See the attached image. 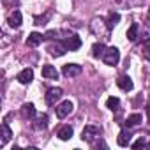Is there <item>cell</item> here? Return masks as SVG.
I'll list each match as a JSON object with an SVG mask.
<instances>
[{"label":"cell","mask_w":150,"mask_h":150,"mask_svg":"<svg viewBox=\"0 0 150 150\" xmlns=\"http://www.w3.org/2000/svg\"><path fill=\"white\" fill-rule=\"evenodd\" d=\"M41 42H42V35H41L39 32H32V34L28 35V39H27V44H28V46H32V48L39 46Z\"/></svg>","instance_id":"cell-13"},{"label":"cell","mask_w":150,"mask_h":150,"mask_svg":"<svg viewBox=\"0 0 150 150\" xmlns=\"http://www.w3.org/2000/svg\"><path fill=\"white\" fill-rule=\"evenodd\" d=\"M21 115H23L25 118H34V117H35V106H34L32 103L23 104V108H21Z\"/></svg>","instance_id":"cell-14"},{"label":"cell","mask_w":150,"mask_h":150,"mask_svg":"<svg viewBox=\"0 0 150 150\" xmlns=\"http://www.w3.org/2000/svg\"><path fill=\"white\" fill-rule=\"evenodd\" d=\"M57 136L62 139V141H67L71 136H72V127L71 125H62L60 129H58V132H57Z\"/></svg>","instance_id":"cell-12"},{"label":"cell","mask_w":150,"mask_h":150,"mask_svg":"<svg viewBox=\"0 0 150 150\" xmlns=\"http://www.w3.org/2000/svg\"><path fill=\"white\" fill-rule=\"evenodd\" d=\"M104 51H106V48H104L103 42H96V44L92 46V55H94L96 58H103V57H104Z\"/></svg>","instance_id":"cell-18"},{"label":"cell","mask_w":150,"mask_h":150,"mask_svg":"<svg viewBox=\"0 0 150 150\" xmlns=\"http://www.w3.org/2000/svg\"><path fill=\"white\" fill-rule=\"evenodd\" d=\"M117 85L122 88V90H125V92H131L132 90V80L129 78V76H120L118 80H117Z\"/></svg>","instance_id":"cell-9"},{"label":"cell","mask_w":150,"mask_h":150,"mask_svg":"<svg viewBox=\"0 0 150 150\" xmlns=\"http://www.w3.org/2000/svg\"><path fill=\"white\" fill-rule=\"evenodd\" d=\"M131 146H132V148H143V146H146V143H145L143 138H139V139H136L134 143H131Z\"/></svg>","instance_id":"cell-24"},{"label":"cell","mask_w":150,"mask_h":150,"mask_svg":"<svg viewBox=\"0 0 150 150\" xmlns=\"http://www.w3.org/2000/svg\"><path fill=\"white\" fill-rule=\"evenodd\" d=\"M138 30H139L138 23H132V25L129 27V30H127V39H129L131 42H134V41L138 39Z\"/></svg>","instance_id":"cell-19"},{"label":"cell","mask_w":150,"mask_h":150,"mask_svg":"<svg viewBox=\"0 0 150 150\" xmlns=\"http://www.w3.org/2000/svg\"><path fill=\"white\" fill-rule=\"evenodd\" d=\"M106 108L111 110V111H117V110L120 108V99H118V97H108V101H106Z\"/></svg>","instance_id":"cell-20"},{"label":"cell","mask_w":150,"mask_h":150,"mask_svg":"<svg viewBox=\"0 0 150 150\" xmlns=\"http://www.w3.org/2000/svg\"><path fill=\"white\" fill-rule=\"evenodd\" d=\"M72 103L71 101H62L60 104H57V108H55V111H57V117L58 118H65L71 111H72Z\"/></svg>","instance_id":"cell-5"},{"label":"cell","mask_w":150,"mask_h":150,"mask_svg":"<svg viewBox=\"0 0 150 150\" xmlns=\"http://www.w3.org/2000/svg\"><path fill=\"white\" fill-rule=\"evenodd\" d=\"M146 27L150 28V9H148V14H146Z\"/></svg>","instance_id":"cell-25"},{"label":"cell","mask_w":150,"mask_h":150,"mask_svg":"<svg viewBox=\"0 0 150 150\" xmlns=\"http://www.w3.org/2000/svg\"><path fill=\"white\" fill-rule=\"evenodd\" d=\"M42 76L46 80H58V71L53 65H42Z\"/></svg>","instance_id":"cell-8"},{"label":"cell","mask_w":150,"mask_h":150,"mask_svg":"<svg viewBox=\"0 0 150 150\" xmlns=\"http://www.w3.org/2000/svg\"><path fill=\"white\" fill-rule=\"evenodd\" d=\"M146 115H148V122H150V103L146 104Z\"/></svg>","instance_id":"cell-26"},{"label":"cell","mask_w":150,"mask_h":150,"mask_svg":"<svg viewBox=\"0 0 150 150\" xmlns=\"http://www.w3.org/2000/svg\"><path fill=\"white\" fill-rule=\"evenodd\" d=\"M143 57L145 60H150V39H146L143 44Z\"/></svg>","instance_id":"cell-23"},{"label":"cell","mask_w":150,"mask_h":150,"mask_svg":"<svg viewBox=\"0 0 150 150\" xmlns=\"http://www.w3.org/2000/svg\"><path fill=\"white\" fill-rule=\"evenodd\" d=\"M65 51H67V48L64 46V42H57V44H51L50 46V53L53 57H62Z\"/></svg>","instance_id":"cell-11"},{"label":"cell","mask_w":150,"mask_h":150,"mask_svg":"<svg viewBox=\"0 0 150 150\" xmlns=\"http://www.w3.org/2000/svg\"><path fill=\"white\" fill-rule=\"evenodd\" d=\"M103 60H104V64H106V65H117V64H118V60H120V51H118L115 46L106 48Z\"/></svg>","instance_id":"cell-2"},{"label":"cell","mask_w":150,"mask_h":150,"mask_svg":"<svg viewBox=\"0 0 150 150\" xmlns=\"http://www.w3.org/2000/svg\"><path fill=\"white\" fill-rule=\"evenodd\" d=\"M141 115L139 113H132V115H129L127 117V120H125V125L127 127H136V125H139L141 124Z\"/></svg>","instance_id":"cell-16"},{"label":"cell","mask_w":150,"mask_h":150,"mask_svg":"<svg viewBox=\"0 0 150 150\" xmlns=\"http://www.w3.org/2000/svg\"><path fill=\"white\" fill-rule=\"evenodd\" d=\"M34 127H35V129H46V127H48V117H46V115H41V117L37 118V122L34 124Z\"/></svg>","instance_id":"cell-21"},{"label":"cell","mask_w":150,"mask_h":150,"mask_svg":"<svg viewBox=\"0 0 150 150\" xmlns=\"http://www.w3.org/2000/svg\"><path fill=\"white\" fill-rule=\"evenodd\" d=\"M62 96H64L62 88H50V90L46 92V96H44V101H46V104L53 106V104H57V101L62 99Z\"/></svg>","instance_id":"cell-3"},{"label":"cell","mask_w":150,"mask_h":150,"mask_svg":"<svg viewBox=\"0 0 150 150\" xmlns=\"http://www.w3.org/2000/svg\"><path fill=\"white\" fill-rule=\"evenodd\" d=\"M62 74L67 78H74V76H78V74H81V65L78 64H65L62 67Z\"/></svg>","instance_id":"cell-6"},{"label":"cell","mask_w":150,"mask_h":150,"mask_svg":"<svg viewBox=\"0 0 150 150\" xmlns=\"http://www.w3.org/2000/svg\"><path fill=\"white\" fill-rule=\"evenodd\" d=\"M131 136H132V134L124 129V131H120V134H118V138H117V143H118L120 146H129V145H131Z\"/></svg>","instance_id":"cell-10"},{"label":"cell","mask_w":150,"mask_h":150,"mask_svg":"<svg viewBox=\"0 0 150 150\" xmlns=\"http://www.w3.org/2000/svg\"><path fill=\"white\" fill-rule=\"evenodd\" d=\"M101 134V129L96 127V125H87L83 131H81V139L87 141V143H94Z\"/></svg>","instance_id":"cell-1"},{"label":"cell","mask_w":150,"mask_h":150,"mask_svg":"<svg viewBox=\"0 0 150 150\" xmlns=\"http://www.w3.org/2000/svg\"><path fill=\"white\" fill-rule=\"evenodd\" d=\"M11 136H13V132H11L9 125L4 122V124H2V139H0V146H4V145L11 139Z\"/></svg>","instance_id":"cell-17"},{"label":"cell","mask_w":150,"mask_h":150,"mask_svg":"<svg viewBox=\"0 0 150 150\" xmlns=\"http://www.w3.org/2000/svg\"><path fill=\"white\" fill-rule=\"evenodd\" d=\"M64 46L67 48V51H76V50H80L81 48V39L78 37V35H69V37H65L64 41Z\"/></svg>","instance_id":"cell-4"},{"label":"cell","mask_w":150,"mask_h":150,"mask_svg":"<svg viewBox=\"0 0 150 150\" xmlns=\"http://www.w3.org/2000/svg\"><path fill=\"white\" fill-rule=\"evenodd\" d=\"M9 25L13 28H20L21 27V13L20 11H14L11 16H9Z\"/></svg>","instance_id":"cell-15"},{"label":"cell","mask_w":150,"mask_h":150,"mask_svg":"<svg viewBox=\"0 0 150 150\" xmlns=\"http://www.w3.org/2000/svg\"><path fill=\"white\" fill-rule=\"evenodd\" d=\"M16 80L20 81V83H23V85H28L32 80H34V71L30 69V67H27V69H23L21 72H18V76H16Z\"/></svg>","instance_id":"cell-7"},{"label":"cell","mask_w":150,"mask_h":150,"mask_svg":"<svg viewBox=\"0 0 150 150\" xmlns=\"http://www.w3.org/2000/svg\"><path fill=\"white\" fill-rule=\"evenodd\" d=\"M118 21H120V14L118 13H111L110 18H108V28H113Z\"/></svg>","instance_id":"cell-22"}]
</instances>
